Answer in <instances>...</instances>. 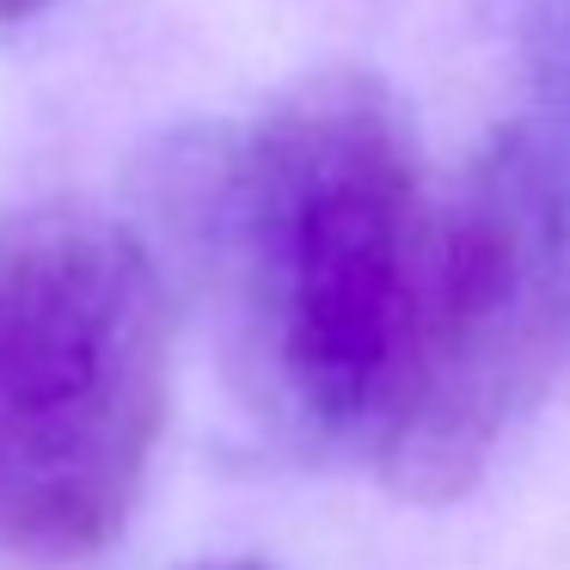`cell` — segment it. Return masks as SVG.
I'll return each instance as SVG.
<instances>
[{
  "label": "cell",
  "mask_w": 570,
  "mask_h": 570,
  "mask_svg": "<svg viewBox=\"0 0 570 570\" xmlns=\"http://www.w3.org/2000/svg\"><path fill=\"white\" fill-rule=\"evenodd\" d=\"M178 203L252 405L283 442L374 448L435 209L399 99L337 68L178 160Z\"/></svg>",
  "instance_id": "1"
},
{
  "label": "cell",
  "mask_w": 570,
  "mask_h": 570,
  "mask_svg": "<svg viewBox=\"0 0 570 570\" xmlns=\"http://www.w3.org/2000/svg\"><path fill=\"white\" fill-rule=\"evenodd\" d=\"M173 399V307L124 222H0V558L92 564L141 509Z\"/></svg>",
  "instance_id": "2"
},
{
  "label": "cell",
  "mask_w": 570,
  "mask_h": 570,
  "mask_svg": "<svg viewBox=\"0 0 570 570\" xmlns=\"http://www.w3.org/2000/svg\"><path fill=\"white\" fill-rule=\"evenodd\" d=\"M570 368V141L558 111L509 117L435 209L381 479L411 503L472 491Z\"/></svg>",
  "instance_id": "3"
},
{
  "label": "cell",
  "mask_w": 570,
  "mask_h": 570,
  "mask_svg": "<svg viewBox=\"0 0 570 570\" xmlns=\"http://www.w3.org/2000/svg\"><path fill=\"white\" fill-rule=\"evenodd\" d=\"M190 570H271V564H252V558H215V564H190Z\"/></svg>",
  "instance_id": "4"
},
{
  "label": "cell",
  "mask_w": 570,
  "mask_h": 570,
  "mask_svg": "<svg viewBox=\"0 0 570 570\" xmlns=\"http://www.w3.org/2000/svg\"><path fill=\"white\" fill-rule=\"evenodd\" d=\"M26 7H38V0H0V19H7V13H26Z\"/></svg>",
  "instance_id": "5"
}]
</instances>
